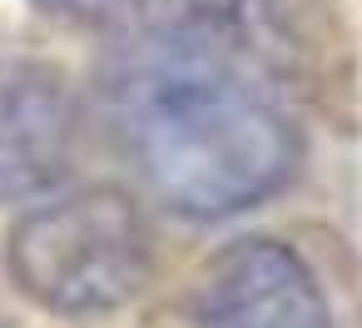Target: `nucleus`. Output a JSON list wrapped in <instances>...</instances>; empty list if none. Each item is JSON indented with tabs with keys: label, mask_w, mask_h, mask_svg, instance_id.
<instances>
[{
	"label": "nucleus",
	"mask_w": 362,
	"mask_h": 328,
	"mask_svg": "<svg viewBox=\"0 0 362 328\" xmlns=\"http://www.w3.org/2000/svg\"><path fill=\"white\" fill-rule=\"evenodd\" d=\"M40 6L60 11V16H80V21H115L119 0H40Z\"/></svg>",
	"instance_id": "nucleus-6"
},
{
	"label": "nucleus",
	"mask_w": 362,
	"mask_h": 328,
	"mask_svg": "<svg viewBox=\"0 0 362 328\" xmlns=\"http://www.w3.org/2000/svg\"><path fill=\"white\" fill-rule=\"evenodd\" d=\"M278 0H119L115 21L134 40H214L263 55V35Z\"/></svg>",
	"instance_id": "nucleus-5"
},
{
	"label": "nucleus",
	"mask_w": 362,
	"mask_h": 328,
	"mask_svg": "<svg viewBox=\"0 0 362 328\" xmlns=\"http://www.w3.org/2000/svg\"><path fill=\"white\" fill-rule=\"evenodd\" d=\"M75 95L60 70L35 60L0 65V204L45 194L75 154Z\"/></svg>",
	"instance_id": "nucleus-4"
},
{
	"label": "nucleus",
	"mask_w": 362,
	"mask_h": 328,
	"mask_svg": "<svg viewBox=\"0 0 362 328\" xmlns=\"http://www.w3.org/2000/svg\"><path fill=\"white\" fill-rule=\"evenodd\" d=\"M0 328H11V323H6V318H0Z\"/></svg>",
	"instance_id": "nucleus-7"
},
{
	"label": "nucleus",
	"mask_w": 362,
	"mask_h": 328,
	"mask_svg": "<svg viewBox=\"0 0 362 328\" xmlns=\"http://www.w3.org/2000/svg\"><path fill=\"white\" fill-rule=\"evenodd\" d=\"M199 328H332L313 268L278 239L228 244L199 278Z\"/></svg>",
	"instance_id": "nucleus-3"
},
{
	"label": "nucleus",
	"mask_w": 362,
	"mask_h": 328,
	"mask_svg": "<svg viewBox=\"0 0 362 328\" xmlns=\"http://www.w3.org/2000/svg\"><path fill=\"white\" fill-rule=\"evenodd\" d=\"M6 268L16 288L50 313H110L144 293L154 234L124 189L95 184L21 214L6 239Z\"/></svg>",
	"instance_id": "nucleus-2"
},
{
	"label": "nucleus",
	"mask_w": 362,
	"mask_h": 328,
	"mask_svg": "<svg viewBox=\"0 0 362 328\" xmlns=\"http://www.w3.org/2000/svg\"><path fill=\"white\" fill-rule=\"evenodd\" d=\"M110 100L129 159L174 214H238L298 164V130L263 85L258 55L238 45L134 40Z\"/></svg>",
	"instance_id": "nucleus-1"
}]
</instances>
